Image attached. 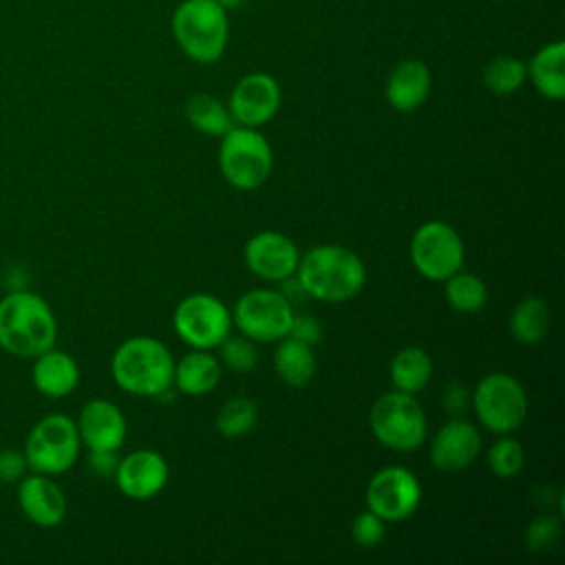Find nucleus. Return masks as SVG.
Segmentation results:
<instances>
[{
    "label": "nucleus",
    "mask_w": 565,
    "mask_h": 565,
    "mask_svg": "<svg viewBox=\"0 0 565 565\" xmlns=\"http://www.w3.org/2000/svg\"><path fill=\"white\" fill-rule=\"evenodd\" d=\"M411 263L428 280L444 282L459 271L466 260V247L459 232L444 221L422 223L411 238Z\"/></svg>",
    "instance_id": "9d476101"
},
{
    "label": "nucleus",
    "mask_w": 565,
    "mask_h": 565,
    "mask_svg": "<svg viewBox=\"0 0 565 565\" xmlns=\"http://www.w3.org/2000/svg\"><path fill=\"white\" fill-rule=\"evenodd\" d=\"M274 371L287 386H294V388L307 386L318 371L313 347L298 342L289 335L280 338L274 353Z\"/></svg>",
    "instance_id": "5701e85b"
},
{
    "label": "nucleus",
    "mask_w": 565,
    "mask_h": 565,
    "mask_svg": "<svg viewBox=\"0 0 565 565\" xmlns=\"http://www.w3.org/2000/svg\"><path fill=\"white\" fill-rule=\"evenodd\" d=\"M18 505L22 514L40 527H55L66 516V497L62 488L51 475L42 472L24 475L18 481Z\"/></svg>",
    "instance_id": "a211bd4d"
},
{
    "label": "nucleus",
    "mask_w": 565,
    "mask_h": 565,
    "mask_svg": "<svg viewBox=\"0 0 565 565\" xmlns=\"http://www.w3.org/2000/svg\"><path fill=\"white\" fill-rule=\"evenodd\" d=\"M57 322L49 302L26 289L0 300V347L15 358H35L51 349Z\"/></svg>",
    "instance_id": "f03ea898"
},
{
    "label": "nucleus",
    "mask_w": 565,
    "mask_h": 565,
    "mask_svg": "<svg viewBox=\"0 0 565 565\" xmlns=\"http://www.w3.org/2000/svg\"><path fill=\"white\" fill-rule=\"evenodd\" d=\"M481 450V435L468 419L452 417L430 441V463L444 472H459L468 468Z\"/></svg>",
    "instance_id": "dca6fc26"
},
{
    "label": "nucleus",
    "mask_w": 565,
    "mask_h": 565,
    "mask_svg": "<svg viewBox=\"0 0 565 565\" xmlns=\"http://www.w3.org/2000/svg\"><path fill=\"white\" fill-rule=\"evenodd\" d=\"M172 327L177 335L192 349L212 351L230 335L232 311L212 294H190L177 305Z\"/></svg>",
    "instance_id": "9b49d317"
},
{
    "label": "nucleus",
    "mask_w": 565,
    "mask_h": 565,
    "mask_svg": "<svg viewBox=\"0 0 565 565\" xmlns=\"http://www.w3.org/2000/svg\"><path fill=\"white\" fill-rule=\"evenodd\" d=\"M373 437L388 450L413 452L426 439V415L417 397L404 391H388L375 399L369 413Z\"/></svg>",
    "instance_id": "423d86ee"
},
{
    "label": "nucleus",
    "mask_w": 565,
    "mask_h": 565,
    "mask_svg": "<svg viewBox=\"0 0 565 565\" xmlns=\"http://www.w3.org/2000/svg\"><path fill=\"white\" fill-rule=\"evenodd\" d=\"M221 373L223 366L216 355H212L207 349H192L179 362H174L172 386H177V391L183 395L201 397L216 388Z\"/></svg>",
    "instance_id": "412c9836"
},
{
    "label": "nucleus",
    "mask_w": 565,
    "mask_h": 565,
    "mask_svg": "<svg viewBox=\"0 0 565 565\" xmlns=\"http://www.w3.org/2000/svg\"><path fill=\"white\" fill-rule=\"evenodd\" d=\"M287 335L298 340V342H305V344L313 347L322 340V327L309 313H294V320H291V327H289Z\"/></svg>",
    "instance_id": "72a5a7b5"
},
{
    "label": "nucleus",
    "mask_w": 565,
    "mask_h": 565,
    "mask_svg": "<svg viewBox=\"0 0 565 565\" xmlns=\"http://www.w3.org/2000/svg\"><path fill=\"white\" fill-rule=\"evenodd\" d=\"M223 179L236 190H258L271 174L274 152L258 128L234 124L218 146Z\"/></svg>",
    "instance_id": "39448f33"
},
{
    "label": "nucleus",
    "mask_w": 565,
    "mask_h": 565,
    "mask_svg": "<svg viewBox=\"0 0 565 565\" xmlns=\"http://www.w3.org/2000/svg\"><path fill=\"white\" fill-rule=\"evenodd\" d=\"M384 534H386V521L375 512H371L369 508L360 512L351 523V539L364 550L377 547L384 541Z\"/></svg>",
    "instance_id": "2f4dec72"
},
{
    "label": "nucleus",
    "mask_w": 565,
    "mask_h": 565,
    "mask_svg": "<svg viewBox=\"0 0 565 565\" xmlns=\"http://www.w3.org/2000/svg\"><path fill=\"white\" fill-rule=\"evenodd\" d=\"M218 362L221 366H227L234 373H249L258 364V351L254 340L241 335H227L218 344Z\"/></svg>",
    "instance_id": "7c9ffc66"
},
{
    "label": "nucleus",
    "mask_w": 565,
    "mask_h": 565,
    "mask_svg": "<svg viewBox=\"0 0 565 565\" xmlns=\"http://www.w3.org/2000/svg\"><path fill=\"white\" fill-rule=\"evenodd\" d=\"M470 404V395L466 391V386L461 382H450L444 391V406L450 415H459L468 408Z\"/></svg>",
    "instance_id": "e433bc0d"
},
{
    "label": "nucleus",
    "mask_w": 565,
    "mask_h": 565,
    "mask_svg": "<svg viewBox=\"0 0 565 565\" xmlns=\"http://www.w3.org/2000/svg\"><path fill=\"white\" fill-rule=\"evenodd\" d=\"M280 99V86L269 73H249L234 84L227 108L234 124L260 128L278 113Z\"/></svg>",
    "instance_id": "ddd939ff"
},
{
    "label": "nucleus",
    "mask_w": 565,
    "mask_h": 565,
    "mask_svg": "<svg viewBox=\"0 0 565 565\" xmlns=\"http://www.w3.org/2000/svg\"><path fill=\"white\" fill-rule=\"evenodd\" d=\"M488 468L499 479H512L523 470L525 463V450L523 446L508 435H501L490 448H488Z\"/></svg>",
    "instance_id": "c756f323"
},
{
    "label": "nucleus",
    "mask_w": 565,
    "mask_h": 565,
    "mask_svg": "<svg viewBox=\"0 0 565 565\" xmlns=\"http://www.w3.org/2000/svg\"><path fill=\"white\" fill-rule=\"evenodd\" d=\"M170 477L168 461L161 452L150 448H139L119 459L115 470V483L119 492L135 501H148L157 497Z\"/></svg>",
    "instance_id": "2eb2a0df"
},
{
    "label": "nucleus",
    "mask_w": 565,
    "mask_h": 565,
    "mask_svg": "<svg viewBox=\"0 0 565 565\" xmlns=\"http://www.w3.org/2000/svg\"><path fill=\"white\" fill-rule=\"evenodd\" d=\"M294 305L278 289H249L245 291L234 309L232 324L254 342H278L289 333L294 320Z\"/></svg>",
    "instance_id": "1a4fd4ad"
},
{
    "label": "nucleus",
    "mask_w": 565,
    "mask_h": 565,
    "mask_svg": "<svg viewBox=\"0 0 565 565\" xmlns=\"http://www.w3.org/2000/svg\"><path fill=\"white\" fill-rule=\"evenodd\" d=\"M444 296L457 313H477L488 300V287L477 274L459 269L444 280Z\"/></svg>",
    "instance_id": "bb28decb"
},
{
    "label": "nucleus",
    "mask_w": 565,
    "mask_h": 565,
    "mask_svg": "<svg viewBox=\"0 0 565 565\" xmlns=\"http://www.w3.org/2000/svg\"><path fill=\"white\" fill-rule=\"evenodd\" d=\"M33 371H31V380L33 386L38 388V393L51 397V399H60L71 395L77 384H79V366L77 362L57 349H46L44 353L33 358Z\"/></svg>",
    "instance_id": "aec40b11"
},
{
    "label": "nucleus",
    "mask_w": 565,
    "mask_h": 565,
    "mask_svg": "<svg viewBox=\"0 0 565 565\" xmlns=\"http://www.w3.org/2000/svg\"><path fill=\"white\" fill-rule=\"evenodd\" d=\"M550 307L541 296L521 298L510 313V331L523 344L541 342L550 331Z\"/></svg>",
    "instance_id": "393cba45"
},
{
    "label": "nucleus",
    "mask_w": 565,
    "mask_h": 565,
    "mask_svg": "<svg viewBox=\"0 0 565 565\" xmlns=\"http://www.w3.org/2000/svg\"><path fill=\"white\" fill-rule=\"evenodd\" d=\"M561 536V523L552 516H541L527 525L525 541L530 550H550Z\"/></svg>",
    "instance_id": "473e14b6"
},
{
    "label": "nucleus",
    "mask_w": 565,
    "mask_h": 565,
    "mask_svg": "<svg viewBox=\"0 0 565 565\" xmlns=\"http://www.w3.org/2000/svg\"><path fill=\"white\" fill-rule=\"evenodd\" d=\"M29 470V463H26V457H24V450H13V448H7V450H0V481L2 483H18Z\"/></svg>",
    "instance_id": "f704fd0d"
},
{
    "label": "nucleus",
    "mask_w": 565,
    "mask_h": 565,
    "mask_svg": "<svg viewBox=\"0 0 565 565\" xmlns=\"http://www.w3.org/2000/svg\"><path fill=\"white\" fill-rule=\"evenodd\" d=\"M294 276L305 296L320 302H344L362 291L366 267L349 247L324 243L300 256Z\"/></svg>",
    "instance_id": "f257e3e1"
},
{
    "label": "nucleus",
    "mask_w": 565,
    "mask_h": 565,
    "mask_svg": "<svg viewBox=\"0 0 565 565\" xmlns=\"http://www.w3.org/2000/svg\"><path fill=\"white\" fill-rule=\"evenodd\" d=\"M527 77L534 88L552 102L565 97V42L556 40L541 46L530 64H525Z\"/></svg>",
    "instance_id": "4be33fe9"
},
{
    "label": "nucleus",
    "mask_w": 565,
    "mask_h": 565,
    "mask_svg": "<svg viewBox=\"0 0 565 565\" xmlns=\"http://www.w3.org/2000/svg\"><path fill=\"white\" fill-rule=\"evenodd\" d=\"M225 11H232V9H236V7H241L243 4V0H216Z\"/></svg>",
    "instance_id": "4c0bfd02"
},
{
    "label": "nucleus",
    "mask_w": 565,
    "mask_h": 565,
    "mask_svg": "<svg viewBox=\"0 0 565 565\" xmlns=\"http://www.w3.org/2000/svg\"><path fill=\"white\" fill-rule=\"evenodd\" d=\"M79 441L88 450H119L126 439V417L110 399H90L82 406L77 417Z\"/></svg>",
    "instance_id": "f3484780"
},
{
    "label": "nucleus",
    "mask_w": 565,
    "mask_h": 565,
    "mask_svg": "<svg viewBox=\"0 0 565 565\" xmlns=\"http://www.w3.org/2000/svg\"><path fill=\"white\" fill-rule=\"evenodd\" d=\"M110 373L121 391L137 397H159L172 388L174 358L161 340L132 335L115 349Z\"/></svg>",
    "instance_id": "7ed1b4c3"
},
{
    "label": "nucleus",
    "mask_w": 565,
    "mask_h": 565,
    "mask_svg": "<svg viewBox=\"0 0 565 565\" xmlns=\"http://www.w3.org/2000/svg\"><path fill=\"white\" fill-rule=\"evenodd\" d=\"M172 35L190 60L212 64L227 46V11L216 0H183L172 13Z\"/></svg>",
    "instance_id": "20e7f679"
},
{
    "label": "nucleus",
    "mask_w": 565,
    "mask_h": 565,
    "mask_svg": "<svg viewBox=\"0 0 565 565\" xmlns=\"http://www.w3.org/2000/svg\"><path fill=\"white\" fill-rule=\"evenodd\" d=\"M388 375L397 391L417 395L428 386L433 377V360L419 347H404L393 355Z\"/></svg>",
    "instance_id": "b1692460"
},
{
    "label": "nucleus",
    "mask_w": 565,
    "mask_h": 565,
    "mask_svg": "<svg viewBox=\"0 0 565 565\" xmlns=\"http://www.w3.org/2000/svg\"><path fill=\"white\" fill-rule=\"evenodd\" d=\"M258 422V406L254 399L236 395L223 402V406L216 413V430L221 437L234 439L249 433Z\"/></svg>",
    "instance_id": "cd10ccee"
},
{
    "label": "nucleus",
    "mask_w": 565,
    "mask_h": 565,
    "mask_svg": "<svg viewBox=\"0 0 565 565\" xmlns=\"http://www.w3.org/2000/svg\"><path fill=\"white\" fill-rule=\"evenodd\" d=\"M475 415L483 428L497 435H510L527 417V395L516 377L503 371L483 375L470 395Z\"/></svg>",
    "instance_id": "0eeeda50"
},
{
    "label": "nucleus",
    "mask_w": 565,
    "mask_h": 565,
    "mask_svg": "<svg viewBox=\"0 0 565 565\" xmlns=\"http://www.w3.org/2000/svg\"><path fill=\"white\" fill-rule=\"evenodd\" d=\"M422 483L413 470L404 466L380 468L366 486V508L386 523H397L419 508Z\"/></svg>",
    "instance_id": "f8f14e48"
},
{
    "label": "nucleus",
    "mask_w": 565,
    "mask_h": 565,
    "mask_svg": "<svg viewBox=\"0 0 565 565\" xmlns=\"http://www.w3.org/2000/svg\"><path fill=\"white\" fill-rule=\"evenodd\" d=\"M243 258L254 276L271 282H282L296 274L300 249L282 232L263 230L245 243Z\"/></svg>",
    "instance_id": "4468645a"
},
{
    "label": "nucleus",
    "mask_w": 565,
    "mask_h": 565,
    "mask_svg": "<svg viewBox=\"0 0 565 565\" xmlns=\"http://www.w3.org/2000/svg\"><path fill=\"white\" fill-rule=\"evenodd\" d=\"M185 117L194 130L207 137H223L234 126L227 104L207 93H196L185 102Z\"/></svg>",
    "instance_id": "a878e982"
},
{
    "label": "nucleus",
    "mask_w": 565,
    "mask_h": 565,
    "mask_svg": "<svg viewBox=\"0 0 565 565\" xmlns=\"http://www.w3.org/2000/svg\"><path fill=\"white\" fill-rule=\"evenodd\" d=\"M77 424L62 413L42 417L29 433L24 457L33 472L60 475L66 472L79 457Z\"/></svg>",
    "instance_id": "6e6552de"
},
{
    "label": "nucleus",
    "mask_w": 565,
    "mask_h": 565,
    "mask_svg": "<svg viewBox=\"0 0 565 565\" xmlns=\"http://www.w3.org/2000/svg\"><path fill=\"white\" fill-rule=\"evenodd\" d=\"M430 93V71L419 60H404L399 62L386 79V102L399 110L411 113L417 110Z\"/></svg>",
    "instance_id": "6ab92c4d"
},
{
    "label": "nucleus",
    "mask_w": 565,
    "mask_h": 565,
    "mask_svg": "<svg viewBox=\"0 0 565 565\" xmlns=\"http://www.w3.org/2000/svg\"><path fill=\"white\" fill-rule=\"evenodd\" d=\"M119 459L117 450H90L88 466L97 477H115Z\"/></svg>",
    "instance_id": "c9c22d12"
},
{
    "label": "nucleus",
    "mask_w": 565,
    "mask_h": 565,
    "mask_svg": "<svg viewBox=\"0 0 565 565\" xmlns=\"http://www.w3.org/2000/svg\"><path fill=\"white\" fill-rule=\"evenodd\" d=\"M527 79L525 62L512 55H499L483 68V84L494 95H512Z\"/></svg>",
    "instance_id": "c85d7f7f"
}]
</instances>
